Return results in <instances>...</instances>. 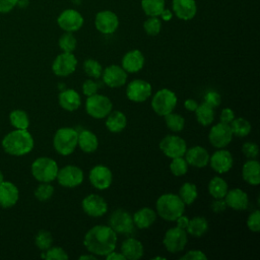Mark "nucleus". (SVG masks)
<instances>
[{
  "label": "nucleus",
  "mask_w": 260,
  "mask_h": 260,
  "mask_svg": "<svg viewBox=\"0 0 260 260\" xmlns=\"http://www.w3.org/2000/svg\"><path fill=\"white\" fill-rule=\"evenodd\" d=\"M77 45V41L72 32L65 31L59 39V47L63 52L72 53Z\"/></svg>",
  "instance_id": "nucleus-41"
},
{
  "label": "nucleus",
  "mask_w": 260,
  "mask_h": 260,
  "mask_svg": "<svg viewBox=\"0 0 260 260\" xmlns=\"http://www.w3.org/2000/svg\"><path fill=\"white\" fill-rule=\"evenodd\" d=\"M184 155L187 164L196 168H203L208 165L210 156L208 151L199 145L187 149Z\"/></svg>",
  "instance_id": "nucleus-25"
},
{
  "label": "nucleus",
  "mask_w": 260,
  "mask_h": 260,
  "mask_svg": "<svg viewBox=\"0 0 260 260\" xmlns=\"http://www.w3.org/2000/svg\"><path fill=\"white\" fill-rule=\"evenodd\" d=\"M159 16H160V18H161L164 21H169V20H171L172 17H173V11H171L170 9L165 8V9L162 10V12L160 13Z\"/></svg>",
  "instance_id": "nucleus-58"
},
{
  "label": "nucleus",
  "mask_w": 260,
  "mask_h": 260,
  "mask_svg": "<svg viewBox=\"0 0 260 260\" xmlns=\"http://www.w3.org/2000/svg\"><path fill=\"white\" fill-rule=\"evenodd\" d=\"M77 146L84 152L90 153L98 149L99 140L94 133L89 130H82L78 133Z\"/></svg>",
  "instance_id": "nucleus-30"
},
{
  "label": "nucleus",
  "mask_w": 260,
  "mask_h": 260,
  "mask_svg": "<svg viewBox=\"0 0 260 260\" xmlns=\"http://www.w3.org/2000/svg\"><path fill=\"white\" fill-rule=\"evenodd\" d=\"M141 8L147 16L159 17L162 10L166 8L165 0H141Z\"/></svg>",
  "instance_id": "nucleus-35"
},
{
  "label": "nucleus",
  "mask_w": 260,
  "mask_h": 260,
  "mask_svg": "<svg viewBox=\"0 0 260 260\" xmlns=\"http://www.w3.org/2000/svg\"><path fill=\"white\" fill-rule=\"evenodd\" d=\"M230 127L232 129L233 135L238 137H245L251 132V124L244 118H235L230 123Z\"/></svg>",
  "instance_id": "nucleus-37"
},
{
  "label": "nucleus",
  "mask_w": 260,
  "mask_h": 260,
  "mask_svg": "<svg viewBox=\"0 0 260 260\" xmlns=\"http://www.w3.org/2000/svg\"><path fill=\"white\" fill-rule=\"evenodd\" d=\"M152 92L151 84L143 79L132 80L126 88V95L128 100L135 103L145 102Z\"/></svg>",
  "instance_id": "nucleus-16"
},
{
  "label": "nucleus",
  "mask_w": 260,
  "mask_h": 260,
  "mask_svg": "<svg viewBox=\"0 0 260 260\" xmlns=\"http://www.w3.org/2000/svg\"><path fill=\"white\" fill-rule=\"evenodd\" d=\"M56 179L61 186L67 188H74L82 183L83 172L80 168L76 166L68 165L58 171Z\"/></svg>",
  "instance_id": "nucleus-11"
},
{
  "label": "nucleus",
  "mask_w": 260,
  "mask_h": 260,
  "mask_svg": "<svg viewBox=\"0 0 260 260\" xmlns=\"http://www.w3.org/2000/svg\"><path fill=\"white\" fill-rule=\"evenodd\" d=\"M117 233L110 226L98 224L88 230L83 238L86 250L95 256H106L115 250Z\"/></svg>",
  "instance_id": "nucleus-1"
},
{
  "label": "nucleus",
  "mask_w": 260,
  "mask_h": 260,
  "mask_svg": "<svg viewBox=\"0 0 260 260\" xmlns=\"http://www.w3.org/2000/svg\"><path fill=\"white\" fill-rule=\"evenodd\" d=\"M9 121L15 129H27L29 126L28 116L22 110L12 111L9 115Z\"/></svg>",
  "instance_id": "nucleus-38"
},
{
  "label": "nucleus",
  "mask_w": 260,
  "mask_h": 260,
  "mask_svg": "<svg viewBox=\"0 0 260 260\" xmlns=\"http://www.w3.org/2000/svg\"><path fill=\"white\" fill-rule=\"evenodd\" d=\"M197 195H198V191H197L196 185L189 182L184 183L179 190V197L182 199L185 205L192 204L197 198Z\"/></svg>",
  "instance_id": "nucleus-36"
},
{
  "label": "nucleus",
  "mask_w": 260,
  "mask_h": 260,
  "mask_svg": "<svg viewBox=\"0 0 260 260\" xmlns=\"http://www.w3.org/2000/svg\"><path fill=\"white\" fill-rule=\"evenodd\" d=\"M105 257H106L107 260H126L121 252L119 253V252H115V251H112L111 253H109Z\"/></svg>",
  "instance_id": "nucleus-57"
},
{
  "label": "nucleus",
  "mask_w": 260,
  "mask_h": 260,
  "mask_svg": "<svg viewBox=\"0 0 260 260\" xmlns=\"http://www.w3.org/2000/svg\"><path fill=\"white\" fill-rule=\"evenodd\" d=\"M59 105L62 109L72 112L77 110L81 105V98L79 93L71 88L64 89L59 93L58 96Z\"/></svg>",
  "instance_id": "nucleus-27"
},
{
  "label": "nucleus",
  "mask_w": 260,
  "mask_h": 260,
  "mask_svg": "<svg viewBox=\"0 0 260 260\" xmlns=\"http://www.w3.org/2000/svg\"><path fill=\"white\" fill-rule=\"evenodd\" d=\"M159 149L170 158L184 156L187 150V143L180 136L167 135L160 140Z\"/></svg>",
  "instance_id": "nucleus-10"
},
{
  "label": "nucleus",
  "mask_w": 260,
  "mask_h": 260,
  "mask_svg": "<svg viewBox=\"0 0 260 260\" xmlns=\"http://www.w3.org/2000/svg\"><path fill=\"white\" fill-rule=\"evenodd\" d=\"M242 177L250 185L257 186L260 183V164L258 160L249 159L242 168Z\"/></svg>",
  "instance_id": "nucleus-29"
},
{
  "label": "nucleus",
  "mask_w": 260,
  "mask_h": 260,
  "mask_svg": "<svg viewBox=\"0 0 260 260\" xmlns=\"http://www.w3.org/2000/svg\"><path fill=\"white\" fill-rule=\"evenodd\" d=\"M143 29L148 36H157L161 29V20L157 16H148L143 22Z\"/></svg>",
  "instance_id": "nucleus-42"
},
{
  "label": "nucleus",
  "mask_w": 260,
  "mask_h": 260,
  "mask_svg": "<svg viewBox=\"0 0 260 260\" xmlns=\"http://www.w3.org/2000/svg\"><path fill=\"white\" fill-rule=\"evenodd\" d=\"M16 4H17V0H0V12L7 13Z\"/></svg>",
  "instance_id": "nucleus-54"
},
{
  "label": "nucleus",
  "mask_w": 260,
  "mask_h": 260,
  "mask_svg": "<svg viewBox=\"0 0 260 260\" xmlns=\"http://www.w3.org/2000/svg\"><path fill=\"white\" fill-rule=\"evenodd\" d=\"M78 259H80V260H84V259H92V260H94L95 259V255H93V254H86V255H81V256H79L78 257Z\"/></svg>",
  "instance_id": "nucleus-59"
},
{
  "label": "nucleus",
  "mask_w": 260,
  "mask_h": 260,
  "mask_svg": "<svg viewBox=\"0 0 260 260\" xmlns=\"http://www.w3.org/2000/svg\"><path fill=\"white\" fill-rule=\"evenodd\" d=\"M127 125V118L124 113L120 111H111L107 116L106 127L110 132L119 133L125 129Z\"/></svg>",
  "instance_id": "nucleus-31"
},
{
  "label": "nucleus",
  "mask_w": 260,
  "mask_h": 260,
  "mask_svg": "<svg viewBox=\"0 0 260 260\" xmlns=\"http://www.w3.org/2000/svg\"><path fill=\"white\" fill-rule=\"evenodd\" d=\"M121 253L128 260H138L143 256V246L134 238H127L122 242Z\"/></svg>",
  "instance_id": "nucleus-26"
},
{
  "label": "nucleus",
  "mask_w": 260,
  "mask_h": 260,
  "mask_svg": "<svg viewBox=\"0 0 260 260\" xmlns=\"http://www.w3.org/2000/svg\"><path fill=\"white\" fill-rule=\"evenodd\" d=\"M109 226L118 234H131L134 231V222L132 215L124 210L117 209L115 210L109 219Z\"/></svg>",
  "instance_id": "nucleus-9"
},
{
  "label": "nucleus",
  "mask_w": 260,
  "mask_h": 260,
  "mask_svg": "<svg viewBox=\"0 0 260 260\" xmlns=\"http://www.w3.org/2000/svg\"><path fill=\"white\" fill-rule=\"evenodd\" d=\"M228 190V183L220 177H214L208 183V192L214 199L223 198Z\"/></svg>",
  "instance_id": "nucleus-33"
},
{
  "label": "nucleus",
  "mask_w": 260,
  "mask_h": 260,
  "mask_svg": "<svg viewBox=\"0 0 260 260\" xmlns=\"http://www.w3.org/2000/svg\"><path fill=\"white\" fill-rule=\"evenodd\" d=\"M77 66V59L72 53L63 52L53 61L52 70L57 76L65 77L72 74Z\"/></svg>",
  "instance_id": "nucleus-13"
},
{
  "label": "nucleus",
  "mask_w": 260,
  "mask_h": 260,
  "mask_svg": "<svg viewBox=\"0 0 260 260\" xmlns=\"http://www.w3.org/2000/svg\"><path fill=\"white\" fill-rule=\"evenodd\" d=\"M18 198L19 191L13 183L3 181L0 184V206L9 208L16 204Z\"/></svg>",
  "instance_id": "nucleus-23"
},
{
  "label": "nucleus",
  "mask_w": 260,
  "mask_h": 260,
  "mask_svg": "<svg viewBox=\"0 0 260 260\" xmlns=\"http://www.w3.org/2000/svg\"><path fill=\"white\" fill-rule=\"evenodd\" d=\"M156 212L165 220L175 221L184 213L185 203L174 193H166L160 195L156 200Z\"/></svg>",
  "instance_id": "nucleus-3"
},
{
  "label": "nucleus",
  "mask_w": 260,
  "mask_h": 260,
  "mask_svg": "<svg viewBox=\"0 0 260 260\" xmlns=\"http://www.w3.org/2000/svg\"><path fill=\"white\" fill-rule=\"evenodd\" d=\"M4 181V176H3V174H2V172L0 171V184L2 183Z\"/></svg>",
  "instance_id": "nucleus-60"
},
{
  "label": "nucleus",
  "mask_w": 260,
  "mask_h": 260,
  "mask_svg": "<svg viewBox=\"0 0 260 260\" xmlns=\"http://www.w3.org/2000/svg\"><path fill=\"white\" fill-rule=\"evenodd\" d=\"M188 242L187 232L179 226L169 229L164 237L162 244L170 253H178L184 250Z\"/></svg>",
  "instance_id": "nucleus-8"
},
{
  "label": "nucleus",
  "mask_w": 260,
  "mask_h": 260,
  "mask_svg": "<svg viewBox=\"0 0 260 260\" xmlns=\"http://www.w3.org/2000/svg\"><path fill=\"white\" fill-rule=\"evenodd\" d=\"M234 119H235V113H234V111L232 109L224 108V109L221 110L220 122L225 123V124H230Z\"/></svg>",
  "instance_id": "nucleus-52"
},
{
  "label": "nucleus",
  "mask_w": 260,
  "mask_h": 260,
  "mask_svg": "<svg viewBox=\"0 0 260 260\" xmlns=\"http://www.w3.org/2000/svg\"><path fill=\"white\" fill-rule=\"evenodd\" d=\"M221 102V98L220 94L214 90H209L204 94V102L205 104H207L208 106L212 107L213 109L218 107L220 105Z\"/></svg>",
  "instance_id": "nucleus-49"
},
{
  "label": "nucleus",
  "mask_w": 260,
  "mask_h": 260,
  "mask_svg": "<svg viewBox=\"0 0 260 260\" xmlns=\"http://www.w3.org/2000/svg\"><path fill=\"white\" fill-rule=\"evenodd\" d=\"M178 99L174 91L169 88H162L155 92L151 100V108L158 116H166L174 111Z\"/></svg>",
  "instance_id": "nucleus-6"
},
{
  "label": "nucleus",
  "mask_w": 260,
  "mask_h": 260,
  "mask_svg": "<svg viewBox=\"0 0 260 260\" xmlns=\"http://www.w3.org/2000/svg\"><path fill=\"white\" fill-rule=\"evenodd\" d=\"M247 226L252 232H259L260 231V211L257 209L250 213L247 219Z\"/></svg>",
  "instance_id": "nucleus-47"
},
{
  "label": "nucleus",
  "mask_w": 260,
  "mask_h": 260,
  "mask_svg": "<svg viewBox=\"0 0 260 260\" xmlns=\"http://www.w3.org/2000/svg\"><path fill=\"white\" fill-rule=\"evenodd\" d=\"M223 199L226 203V206L235 210H244L248 207L249 204L247 193L239 188L228 190Z\"/></svg>",
  "instance_id": "nucleus-24"
},
{
  "label": "nucleus",
  "mask_w": 260,
  "mask_h": 260,
  "mask_svg": "<svg viewBox=\"0 0 260 260\" xmlns=\"http://www.w3.org/2000/svg\"><path fill=\"white\" fill-rule=\"evenodd\" d=\"M98 87H99V85L93 80L86 79L82 83V92L84 95L89 96V95H92L98 92Z\"/></svg>",
  "instance_id": "nucleus-51"
},
{
  "label": "nucleus",
  "mask_w": 260,
  "mask_h": 260,
  "mask_svg": "<svg viewBox=\"0 0 260 260\" xmlns=\"http://www.w3.org/2000/svg\"><path fill=\"white\" fill-rule=\"evenodd\" d=\"M181 260H207V256L200 250H190L185 253Z\"/></svg>",
  "instance_id": "nucleus-50"
},
{
  "label": "nucleus",
  "mask_w": 260,
  "mask_h": 260,
  "mask_svg": "<svg viewBox=\"0 0 260 260\" xmlns=\"http://www.w3.org/2000/svg\"><path fill=\"white\" fill-rule=\"evenodd\" d=\"M53 194L54 187L50 183H41L35 191V196L40 201H46L50 199Z\"/></svg>",
  "instance_id": "nucleus-45"
},
{
  "label": "nucleus",
  "mask_w": 260,
  "mask_h": 260,
  "mask_svg": "<svg viewBox=\"0 0 260 260\" xmlns=\"http://www.w3.org/2000/svg\"><path fill=\"white\" fill-rule=\"evenodd\" d=\"M195 114L198 123L202 126H208L214 120V109L205 103L198 105L197 109L195 110Z\"/></svg>",
  "instance_id": "nucleus-34"
},
{
  "label": "nucleus",
  "mask_w": 260,
  "mask_h": 260,
  "mask_svg": "<svg viewBox=\"0 0 260 260\" xmlns=\"http://www.w3.org/2000/svg\"><path fill=\"white\" fill-rule=\"evenodd\" d=\"M89 182L98 190L108 189L113 182V174L111 170L103 165L94 166L89 172Z\"/></svg>",
  "instance_id": "nucleus-18"
},
{
  "label": "nucleus",
  "mask_w": 260,
  "mask_h": 260,
  "mask_svg": "<svg viewBox=\"0 0 260 260\" xmlns=\"http://www.w3.org/2000/svg\"><path fill=\"white\" fill-rule=\"evenodd\" d=\"M103 81L110 87H120L126 83L127 72L119 65L112 64L102 73Z\"/></svg>",
  "instance_id": "nucleus-20"
},
{
  "label": "nucleus",
  "mask_w": 260,
  "mask_h": 260,
  "mask_svg": "<svg viewBox=\"0 0 260 260\" xmlns=\"http://www.w3.org/2000/svg\"><path fill=\"white\" fill-rule=\"evenodd\" d=\"M152 259H162V260H164V259H166V258H165V257H154V258H152Z\"/></svg>",
  "instance_id": "nucleus-61"
},
{
  "label": "nucleus",
  "mask_w": 260,
  "mask_h": 260,
  "mask_svg": "<svg viewBox=\"0 0 260 260\" xmlns=\"http://www.w3.org/2000/svg\"><path fill=\"white\" fill-rule=\"evenodd\" d=\"M83 22V16L75 9H65L57 18V23L60 28L68 32L79 30L82 27Z\"/></svg>",
  "instance_id": "nucleus-14"
},
{
  "label": "nucleus",
  "mask_w": 260,
  "mask_h": 260,
  "mask_svg": "<svg viewBox=\"0 0 260 260\" xmlns=\"http://www.w3.org/2000/svg\"><path fill=\"white\" fill-rule=\"evenodd\" d=\"M175 221L177 222V226L186 230V228H187V225H188V222H189V218H188L187 216H185V215L182 214V215H180Z\"/></svg>",
  "instance_id": "nucleus-56"
},
{
  "label": "nucleus",
  "mask_w": 260,
  "mask_h": 260,
  "mask_svg": "<svg viewBox=\"0 0 260 260\" xmlns=\"http://www.w3.org/2000/svg\"><path fill=\"white\" fill-rule=\"evenodd\" d=\"M184 107H185L186 110H188V111H190V112H195V110H196L197 107H198V104H197V102H196L195 100H193V99H188V100H186V101L184 102Z\"/></svg>",
  "instance_id": "nucleus-55"
},
{
  "label": "nucleus",
  "mask_w": 260,
  "mask_h": 260,
  "mask_svg": "<svg viewBox=\"0 0 260 260\" xmlns=\"http://www.w3.org/2000/svg\"><path fill=\"white\" fill-rule=\"evenodd\" d=\"M47 260H67L69 257L61 247H50L42 255Z\"/></svg>",
  "instance_id": "nucleus-46"
},
{
  "label": "nucleus",
  "mask_w": 260,
  "mask_h": 260,
  "mask_svg": "<svg viewBox=\"0 0 260 260\" xmlns=\"http://www.w3.org/2000/svg\"><path fill=\"white\" fill-rule=\"evenodd\" d=\"M242 151L246 157L250 159H254L258 156L259 148H258V145L254 142H245L242 145Z\"/></svg>",
  "instance_id": "nucleus-48"
},
{
  "label": "nucleus",
  "mask_w": 260,
  "mask_h": 260,
  "mask_svg": "<svg viewBox=\"0 0 260 260\" xmlns=\"http://www.w3.org/2000/svg\"><path fill=\"white\" fill-rule=\"evenodd\" d=\"M165 117V121L167 124V127L173 131V132H180L183 130L184 126H185V119L176 113H170Z\"/></svg>",
  "instance_id": "nucleus-39"
},
{
  "label": "nucleus",
  "mask_w": 260,
  "mask_h": 260,
  "mask_svg": "<svg viewBox=\"0 0 260 260\" xmlns=\"http://www.w3.org/2000/svg\"><path fill=\"white\" fill-rule=\"evenodd\" d=\"M83 70L85 74L91 78H99L103 73L102 65L94 59H86L83 63Z\"/></svg>",
  "instance_id": "nucleus-40"
},
{
  "label": "nucleus",
  "mask_w": 260,
  "mask_h": 260,
  "mask_svg": "<svg viewBox=\"0 0 260 260\" xmlns=\"http://www.w3.org/2000/svg\"><path fill=\"white\" fill-rule=\"evenodd\" d=\"M83 211L92 217H100L108 211L107 201L98 194H89L85 196L81 202Z\"/></svg>",
  "instance_id": "nucleus-17"
},
{
  "label": "nucleus",
  "mask_w": 260,
  "mask_h": 260,
  "mask_svg": "<svg viewBox=\"0 0 260 260\" xmlns=\"http://www.w3.org/2000/svg\"><path fill=\"white\" fill-rule=\"evenodd\" d=\"M226 203L224 201L223 198H218V199H215L212 203H211V209L215 212V213H219V212H222L225 210L226 208Z\"/></svg>",
  "instance_id": "nucleus-53"
},
{
  "label": "nucleus",
  "mask_w": 260,
  "mask_h": 260,
  "mask_svg": "<svg viewBox=\"0 0 260 260\" xmlns=\"http://www.w3.org/2000/svg\"><path fill=\"white\" fill-rule=\"evenodd\" d=\"M2 147L11 155H24L34 148V138L26 129H16L3 138Z\"/></svg>",
  "instance_id": "nucleus-2"
},
{
  "label": "nucleus",
  "mask_w": 260,
  "mask_h": 260,
  "mask_svg": "<svg viewBox=\"0 0 260 260\" xmlns=\"http://www.w3.org/2000/svg\"><path fill=\"white\" fill-rule=\"evenodd\" d=\"M35 243L37 245V247L42 250V251H46L47 249H49L52 244H53V237L51 235L50 232L48 231H40L35 239Z\"/></svg>",
  "instance_id": "nucleus-44"
},
{
  "label": "nucleus",
  "mask_w": 260,
  "mask_h": 260,
  "mask_svg": "<svg viewBox=\"0 0 260 260\" xmlns=\"http://www.w3.org/2000/svg\"><path fill=\"white\" fill-rule=\"evenodd\" d=\"M134 225L138 229H148L156 219V212L150 207H142L132 215Z\"/></svg>",
  "instance_id": "nucleus-28"
},
{
  "label": "nucleus",
  "mask_w": 260,
  "mask_h": 260,
  "mask_svg": "<svg viewBox=\"0 0 260 260\" xmlns=\"http://www.w3.org/2000/svg\"><path fill=\"white\" fill-rule=\"evenodd\" d=\"M144 61V56L139 50H131L123 56L121 67L127 73H135L142 69Z\"/></svg>",
  "instance_id": "nucleus-22"
},
{
  "label": "nucleus",
  "mask_w": 260,
  "mask_h": 260,
  "mask_svg": "<svg viewBox=\"0 0 260 260\" xmlns=\"http://www.w3.org/2000/svg\"><path fill=\"white\" fill-rule=\"evenodd\" d=\"M78 132L70 127H62L58 129L53 138L55 150L62 155L71 154L77 146Z\"/></svg>",
  "instance_id": "nucleus-4"
},
{
  "label": "nucleus",
  "mask_w": 260,
  "mask_h": 260,
  "mask_svg": "<svg viewBox=\"0 0 260 260\" xmlns=\"http://www.w3.org/2000/svg\"><path fill=\"white\" fill-rule=\"evenodd\" d=\"M59 168L57 162L47 156L38 157L31 165V174L34 178L41 183H50L57 177Z\"/></svg>",
  "instance_id": "nucleus-5"
},
{
  "label": "nucleus",
  "mask_w": 260,
  "mask_h": 260,
  "mask_svg": "<svg viewBox=\"0 0 260 260\" xmlns=\"http://www.w3.org/2000/svg\"><path fill=\"white\" fill-rule=\"evenodd\" d=\"M94 26L103 35H112L119 26V18L111 10H102L95 14Z\"/></svg>",
  "instance_id": "nucleus-15"
},
{
  "label": "nucleus",
  "mask_w": 260,
  "mask_h": 260,
  "mask_svg": "<svg viewBox=\"0 0 260 260\" xmlns=\"http://www.w3.org/2000/svg\"><path fill=\"white\" fill-rule=\"evenodd\" d=\"M170 170L173 175L180 177L187 173L188 171V164L186 159L183 156H178L172 158V161L170 164Z\"/></svg>",
  "instance_id": "nucleus-43"
},
{
  "label": "nucleus",
  "mask_w": 260,
  "mask_h": 260,
  "mask_svg": "<svg viewBox=\"0 0 260 260\" xmlns=\"http://www.w3.org/2000/svg\"><path fill=\"white\" fill-rule=\"evenodd\" d=\"M173 13L182 20L192 19L197 12V5L195 0H173Z\"/></svg>",
  "instance_id": "nucleus-21"
},
{
  "label": "nucleus",
  "mask_w": 260,
  "mask_h": 260,
  "mask_svg": "<svg viewBox=\"0 0 260 260\" xmlns=\"http://www.w3.org/2000/svg\"><path fill=\"white\" fill-rule=\"evenodd\" d=\"M112 108L113 105L111 100L104 94H99L98 92L87 96L85 102L86 113L95 119L106 118L112 111Z\"/></svg>",
  "instance_id": "nucleus-7"
},
{
  "label": "nucleus",
  "mask_w": 260,
  "mask_h": 260,
  "mask_svg": "<svg viewBox=\"0 0 260 260\" xmlns=\"http://www.w3.org/2000/svg\"><path fill=\"white\" fill-rule=\"evenodd\" d=\"M208 230V222L203 216H195L189 219L186 231L189 235L195 238L202 237Z\"/></svg>",
  "instance_id": "nucleus-32"
},
{
  "label": "nucleus",
  "mask_w": 260,
  "mask_h": 260,
  "mask_svg": "<svg viewBox=\"0 0 260 260\" xmlns=\"http://www.w3.org/2000/svg\"><path fill=\"white\" fill-rule=\"evenodd\" d=\"M233 132L230 124L219 122L213 125L208 133L209 142L216 148H224L233 139Z\"/></svg>",
  "instance_id": "nucleus-12"
},
{
  "label": "nucleus",
  "mask_w": 260,
  "mask_h": 260,
  "mask_svg": "<svg viewBox=\"0 0 260 260\" xmlns=\"http://www.w3.org/2000/svg\"><path fill=\"white\" fill-rule=\"evenodd\" d=\"M233 155L232 153L223 148H218L211 156H209L210 167L213 171L218 174H224L229 172L233 167Z\"/></svg>",
  "instance_id": "nucleus-19"
}]
</instances>
